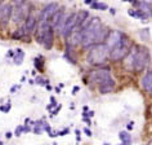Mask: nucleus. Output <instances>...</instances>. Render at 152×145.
<instances>
[{"label":"nucleus","instance_id":"1","mask_svg":"<svg viewBox=\"0 0 152 145\" xmlns=\"http://www.w3.org/2000/svg\"><path fill=\"white\" fill-rule=\"evenodd\" d=\"M80 33V45L84 48H90L94 44L106 41L108 36V30L104 27L98 17H92L79 30Z\"/></svg>","mask_w":152,"mask_h":145},{"label":"nucleus","instance_id":"2","mask_svg":"<svg viewBox=\"0 0 152 145\" xmlns=\"http://www.w3.org/2000/svg\"><path fill=\"white\" fill-rule=\"evenodd\" d=\"M107 58H110V48L104 43L94 44L93 47H90L86 56V61L94 67H101L107 62Z\"/></svg>","mask_w":152,"mask_h":145},{"label":"nucleus","instance_id":"3","mask_svg":"<svg viewBox=\"0 0 152 145\" xmlns=\"http://www.w3.org/2000/svg\"><path fill=\"white\" fill-rule=\"evenodd\" d=\"M150 61H151V55L146 47H143V45L135 47V52H133V57H132L133 70L135 72H142L147 65L150 64Z\"/></svg>","mask_w":152,"mask_h":145},{"label":"nucleus","instance_id":"4","mask_svg":"<svg viewBox=\"0 0 152 145\" xmlns=\"http://www.w3.org/2000/svg\"><path fill=\"white\" fill-rule=\"evenodd\" d=\"M34 10L32 4L28 0H25L23 3L18 5H14V12H13V22L16 25H22L25 24L26 20L28 18V16L31 14Z\"/></svg>","mask_w":152,"mask_h":145},{"label":"nucleus","instance_id":"5","mask_svg":"<svg viewBox=\"0 0 152 145\" xmlns=\"http://www.w3.org/2000/svg\"><path fill=\"white\" fill-rule=\"evenodd\" d=\"M89 78L93 83H97L98 86L102 84H110V86H116V82L113 81V78L111 77V71L108 69L103 67H98L89 74Z\"/></svg>","mask_w":152,"mask_h":145},{"label":"nucleus","instance_id":"6","mask_svg":"<svg viewBox=\"0 0 152 145\" xmlns=\"http://www.w3.org/2000/svg\"><path fill=\"white\" fill-rule=\"evenodd\" d=\"M130 47H132L130 40L126 38V39H125L120 45H117V47L110 49V60L115 61V62L124 60L125 57L128 56V53L130 52Z\"/></svg>","mask_w":152,"mask_h":145},{"label":"nucleus","instance_id":"7","mask_svg":"<svg viewBox=\"0 0 152 145\" xmlns=\"http://www.w3.org/2000/svg\"><path fill=\"white\" fill-rule=\"evenodd\" d=\"M58 9H59V5L57 3H49V4H47L40 12L39 24H50L52 17L54 16V13Z\"/></svg>","mask_w":152,"mask_h":145},{"label":"nucleus","instance_id":"8","mask_svg":"<svg viewBox=\"0 0 152 145\" xmlns=\"http://www.w3.org/2000/svg\"><path fill=\"white\" fill-rule=\"evenodd\" d=\"M125 39H126V35H125L123 31H119V30H111V31L108 33L107 39H106V44H107V47L110 49H112V48L117 47V45H120Z\"/></svg>","mask_w":152,"mask_h":145},{"label":"nucleus","instance_id":"9","mask_svg":"<svg viewBox=\"0 0 152 145\" xmlns=\"http://www.w3.org/2000/svg\"><path fill=\"white\" fill-rule=\"evenodd\" d=\"M14 12V5L13 3H4L0 8V26H7L9 24L10 18L13 17Z\"/></svg>","mask_w":152,"mask_h":145},{"label":"nucleus","instance_id":"10","mask_svg":"<svg viewBox=\"0 0 152 145\" xmlns=\"http://www.w3.org/2000/svg\"><path fill=\"white\" fill-rule=\"evenodd\" d=\"M76 30V13H68L67 14V20H66V25H64V29H63V33L61 34V36L67 39L70 38L74 31Z\"/></svg>","mask_w":152,"mask_h":145},{"label":"nucleus","instance_id":"11","mask_svg":"<svg viewBox=\"0 0 152 145\" xmlns=\"http://www.w3.org/2000/svg\"><path fill=\"white\" fill-rule=\"evenodd\" d=\"M23 26H25V30H26V33H27V34H32V33L36 31L37 26H39V17L36 16V13L34 12V10L31 12V14L28 16L27 20H26Z\"/></svg>","mask_w":152,"mask_h":145},{"label":"nucleus","instance_id":"12","mask_svg":"<svg viewBox=\"0 0 152 145\" xmlns=\"http://www.w3.org/2000/svg\"><path fill=\"white\" fill-rule=\"evenodd\" d=\"M134 5L137 7V9L140 10V12H142L147 18L152 17V5H151V3L146 1V0H139V1H137Z\"/></svg>","mask_w":152,"mask_h":145},{"label":"nucleus","instance_id":"13","mask_svg":"<svg viewBox=\"0 0 152 145\" xmlns=\"http://www.w3.org/2000/svg\"><path fill=\"white\" fill-rule=\"evenodd\" d=\"M88 20H89V12L88 10H85V9L79 10V12L76 13V29L80 30Z\"/></svg>","mask_w":152,"mask_h":145},{"label":"nucleus","instance_id":"14","mask_svg":"<svg viewBox=\"0 0 152 145\" xmlns=\"http://www.w3.org/2000/svg\"><path fill=\"white\" fill-rule=\"evenodd\" d=\"M140 86H142V88L144 91H148V92L152 91V70L146 72L142 77V79H140Z\"/></svg>","mask_w":152,"mask_h":145},{"label":"nucleus","instance_id":"15","mask_svg":"<svg viewBox=\"0 0 152 145\" xmlns=\"http://www.w3.org/2000/svg\"><path fill=\"white\" fill-rule=\"evenodd\" d=\"M63 13H64V9H62V8H59L57 12L54 13V16L52 17V20H50V26L53 29H57V26H58V24H59V21H61V18H62V16H63Z\"/></svg>","mask_w":152,"mask_h":145},{"label":"nucleus","instance_id":"16","mask_svg":"<svg viewBox=\"0 0 152 145\" xmlns=\"http://www.w3.org/2000/svg\"><path fill=\"white\" fill-rule=\"evenodd\" d=\"M119 139L123 145H132L133 140H132V135L128 131H120L119 133Z\"/></svg>","mask_w":152,"mask_h":145},{"label":"nucleus","instance_id":"17","mask_svg":"<svg viewBox=\"0 0 152 145\" xmlns=\"http://www.w3.org/2000/svg\"><path fill=\"white\" fill-rule=\"evenodd\" d=\"M23 58H25V52L22 51L21 48H18L17 51H16V56L13 57L14 64H16V65H21L22 61H23Z\"/></svg>","mask_w":152,"mask_h":145},{"label":"nucleus","instance_id":"18","mask_svg":"<svg viewBox=\"0 0 152 145\" xmlns=\"http://www.w3.org/2000/svg\"><path fill=\"white\" fill-rule=\"evenodd\" d=\"M113 90H115V86H110V84H102V86H98V91H99V93H102V95L111 93Z\"/></svg>","mask_w":152,"mask_h":145},{"label":"nucleus","instance_id":"19","mask_svg":"<svg viewBox=\"0 0 152 145\" xmlns=\"http://www.w3.org/2000/svg\"><path fill=\"white\" fill-rule=\"evenodd\" d=\"M90 8L94 9V10H107L108 9V5L106 3H101V1H96L90 5Z\"/></svg>","mask_w":152,"mask_h":145},{"label":"nucleus","instance_id":"20","mask_svg":"<svg viewBox=\"0 0 152 145\" xmlns=\"http://www.w3.org/2000/svg\"><path fill=\"white\" fill-rule=\"evenodd\" d=\"M26 34H27V33H26V30H25V26H22V29L17 30V33L13 34V38H14V39H23Z\"/></svg>","mask_w":152,"mask_h":145},{"label":"nucleus","instance_id":"21","mask_svg":"<svg viewBox=\"0 0 152 145\" xmlns=\"http://www.w3.org/2000/svg\"><path fill=\"white\" fill-rule=\"evenodd\" d=\"M23 132H25V127H23V124H20V126H17V127H16V131H14V135L20 137V136H21Z\"/></svg>","mask_w":152,"mask_h":145},{"label":"nucleus","instance_id":"22","mask_svg":"<svg viewBox=\"0 0 152 145\" xmlns=\"http://www.w3.org/2000/svg\"><path fill=\"white\" fill-rule=\"evenodd\" d=\"M10 106H12V104H10V101H8L7 105H0V110H1L3 113H8L10 110Z\"/></svg>","mask_w":152,"mask_h":145},{"label":"nucleus","instance_id":"23","mask_svg":"<svg viewBox=\"0 0 152 145\" xmlns=\"http://www.w3.org/2000/svg\"><path fill=\"white\" fill-rule=\"evenodd\" d=\"M35 83L36 84H39V86H45V84H48V81H45V79L41 78V77H36Z\"/></svg>","mask_w":152,"mask_h":145},{"label":"nucleus","instance_id":"24","mask_svg":"<svg viewBox=\"0 0 152 145\" xmlns=\"http://www.w3.org/2000/svg\"><path fill=\"white\" fill-rule=\"evenodd\" d=\"M43 131H44V129H43V127H40V126H35V127H32V132L37 133V135H40Z\"/></svg>","mask_w":152,"mask_h":145},{"label":"nucleus","instance_id":"25","mask_svg":"<svg viewBox=\"0 0 152 145\" xmlns=\"http://www.w3.org/2000/svg\"><path fill=\"white\" fill-rule=\"evenodd\" d=\"M70 132V128H64V129H62V131H58V136H66L67 133Z\"/></svg>","mask_w":152,"mask_h":145},{"label":"nucleus","instance_id":"26","mask_svg":"<svg viewBox=\"0 0 152 145\" xmlns=\"http://www.w3.org/2000/svg\"><path fill=\"white\" fill-rule=\"evenodd\" d=\"M61 108H62V106L58 105V106H57V108H56L54 110H52V112H50V117H54V115H57V113H58L59 110H61Z\"/></svg>","mask_w":152,"mask_h":145},{"label":"nucleus","instance_id":"27","mask_svg":"<svg viewBox=\"0 0 152 145\" xmlns=\"http://www.w3.org/2000/svg\"><path fill=\"white\" fill-rule=\"evenodd\" d=\"M84 133H85L86 136H89V137L92 136V131H90V129H89L88 127H85V128H84Z\"/></svg>","mask_w":152,"mask_h":145},{"label":"nucleus","instance_id":"28","mask_svg":"<svg viewBox=\"0 0 152 145\" xmlns=\"http://www.w3.org/2000/svg\"><path fill=\"white\" fill-rule=\"evenodd\" d=\"M126 128L129 129V131H132V129L134 128V122H129L128 126H126Z\"/></svg>","mask_w":152,"mask_h":145},{"label":"nucleus","instance_id":"29","mask_svg":"<svg viewBox=\"0 0 152 145\" xmlns=\"http://www.w3.org/2000/svg\"><path fill=\"white\" fill-rule=\"evenodd\" d=\"M48 136H49V137H57V136H58V132L50 131V132H48Z\"/></svg>","mask_w":152,"mask_h":145},{"label":"nucleus","instance_id":"30","mask_svg":"<svg viewBox=\"0 0 152 145\" xmlns=\"http://www.w3.org/2000/svg\"><path fill=\"white\" fill-rule=\"evenodd\" d=\"M25 0H10V3H13L14 5H18V4H21V3H23Z\"/></svg>","mask_w":152,"mask_h":145},{"label":"nucleus","instance_id":"31","mask_svg":"<svg viewBox=\"0 0 152 145\" xmlns=\"http://www.w3.org/2000/svg\"><path fill=\"white\" fill-rule=\"evenodd\" d=\"M79 91H80V87H77V86H75L74 88H72V95H75V93H77Z\"/></svg>","mask_w":152,"mask_h":145},{"label":"nucleus","instance_id":"32","mask_svg":"<svg viewBox=\"0 0 152 145\" xmlns=\"http://www.w3.org/2000/svg\"><path fill=\"white\" fill-rule=\"evenodd\" d=\"M75 133H76V139H77V141H80V136H81V135H80V133H81L80 129H76Z\"/></svg>","mask_w":152,"mask_h":145},{"label":"nucleus","instance_id":"33","mask_svg":"<svg viewBox=\"0 0 152 145\" xmlns=\"http://www.w3.org/2000/svg\"><path fill=\"white\" fill-rule=\"evenodd\" d=\"M50 104H53V105H58V104H57V100H56V97L54 96H50Z\"/></svg>","mask_w":152,"mask_h":145},{"label":"nucleus","instance_id":"34","mask_svg":"<svg viewBox=\"0 0 152 145\" xmlns=\"http://www.w3.org/2000/svg\"><path fill=\"white\" fill-rule=\"evenodd\" d=\"M83 121H84V122H85V123L88 124V126L92 124V121H90V118H83Z\"/></svg>","mask_w":152,"mask_h":145},{"label":"nucleus","instance_id":"35","mask_svg":"<svg viewBox=\"0 0 152 145\" xmlns=\"http://www.w3.org/2000/svg\"><path fill=\"white\" fill-rule=\"evenodd\" d=\"M14 56H16V52L12 51V49H9L8 51V57H14Z\"/></svg>","mask_w":152,"mask_h":145},{"label":"nucleus","instance_id":"36","mask_svg":"<svg viewBox=\"0 0 152 145\" xmlns=\"http://www.w3.org/2000/svg\"><path fill=\"white\" fill-rule=\"evenodd\" d=\"M84 3H85V4H89V5H92L93 3H96V1H94V0H84Z\"/></svg>","mask_w":152,"mask_h":145},{"label":"nucleus","instance_id":"37","mask_svg":"<svg viewBox=\"0 0 152 145\" xmlns=\"http://www.w3.org/2000/svg\"><path fill=\"white\" fill-rule=\"evenodd\" d=\"M17 90H18V86H14V87H12V88H10V93H14Z\"/></svg>","mask_w":152,"mask_h":145},{"label":"nucleus","instance_id":"38","mask_svg":"<svg viewBox=\"0 0 152 145\" xmlns=\"http://www.w3.org/2000/svg\"><path fill=\"white\" fill-rule=\"evenodd\" d=\"M57 106H58V105H57ZM57 106H56V105H53V104H49V105L47 106V109H48V110H52L53 108H57Z\"/></svg>","mask_w":152,"mask_h":145},{"label":"nucleus","instance_id":"39","mask_svg":"<svg viewBox=\"0 0 152 145\" xmlns=\"http://www.w3.org/2000/svg\"><path fill=\"white\" fill-rule=\"evenodd\" d=\"M13 135H14V133H12V132H10V131H9V132H7V133H5V136H7V139H10V137H12Z\"/></svg>","mask_w":152,"mask_h":145},{"label":"nucleus","instance_id":"40","mask_svg":"<svg viewBox=\"0 0 152 145\" xmlns=\"http://www.w3.org/2000/svg\"><path fill=\"white\" fill-rule=\"evenodd\" d=\"M110 13H111V14H115V13H116V9H115V8H110Z\"/></svg>","mask_w":152,"mask_h":145},{"label":"nucleus","instance_id":"41","mask_svg":"<svg viewBox=\"0 0 152 145\" xmlns=\"http://www.w3.org/2000/svg\"><path fill=\"white\" fill-rule=\"evenodd\" d=\"M88 114H89V118H93L94 117V112H88Z\"/></svg>","mask_w":152,"mask_h":145},{"label":"nucleus","instance_id":"42","mask_svg":"<svg viewBox=\"0 0 152 145\" xmlns=\"http://www.w3.org/2000/svg\"><path fill=\"white\" fill-rule=\"evenodd\" d=\"M28 83H30V84H35V81H34V79H31V81H28Z\"/></svg>","mask_w":152,"mask_h":145},{"label":"nucleus","instance_id":"43","mask_svg":"<svg viewBox=\"0 0 152 145\" xmlns=\"http://www.w3.org/2000/svg\"><path fill=\"white\" fill-rule=\"evenodd\" d=\"M47 90L50 91V90H52V86H50V84H47Z\"/></svg>","mask_w":152,"mask_h":145},{"label":"nucleus","instance_id":"44","mask_svg":"<svg viewBox=\"0 0 152 145\" xmlns=\"http://www.w3.org/2000/svg\"><path fill=\"white\" fill-rule=\"evenodd\" d=\"M83 112H88V106H84V108H83Z\"/></svg>","mask_w":152,"mask_h":145},{"label":"nucleus","instance_id":"45","mask_svg":"<svg viewBox=\"0 0 152 145\" xmlns=\"http://www.w3.org/2000/svg\"><path fill=\"white\" fill-rule=\"evenodd\" d=\"M148 145H152V139L150 140V143H148Z\"/></svg>","mask_w":152,"mask_h":145},{"label":"nucleus","instance_id":"46","mask_svg":"<svg viewBox=\"0 0 152 145\" xmlns=\"http://www.w3.org/2000/svg\"><path fill=\"white\" fill-rule=\"evenodd\" d=\"M146 1H148V3H150V1H151V0H146Z\"/></svg>","mask_w":152,"mask_h":145},{"label":"nucleus","instance_id":"47","mask_svg":"<svg viewBox=\"0 0 152 145\" xmlns=\"http://www.w3.org/2000/svg\"><path fill=\"white\" fill-rule=\"evenodd\" d=\"M104 145H110V144H108V143H106V144H104Z\"/></svg>","mask_w":152,"mask_h":145},{"label":"nucleus","instance_id":"48","mask_svg":"<svg viewBox=\"0 0 152 145\" xmlns=\"http://www.w3.org/2000/svg\"><path fill=\"white\" fill-rule=\"evenodd\" d=\"M0 145H3V143H1V141H0Z\"/></svg>","mask_w":152,"mask_h":145},{"label":"nucleus","instance_id":"49","mask_svg":"<svg viewBox=\"0 0 152 145\" xmlns=\"http://www.w3.org/2000/svg\"><path fill=\"white\" fill-rule=\"evenodd\" d=\"M151 96H152V91H151Z\"/></svg>","mask_w":152,"mask_h":145},{"label":"nucleus","instance_id":"50","mask_svg":"<svg viewBox=\"0 0 152 145\" xmlns=\"http://www.w3.org/2000/svg\"><path fill=\"white\" fill-rule=\"evenodd\" d=\"M120 145H123V144H120Z\"/></svg>","mask_w":152,"mask_h":145}]
</instances>
